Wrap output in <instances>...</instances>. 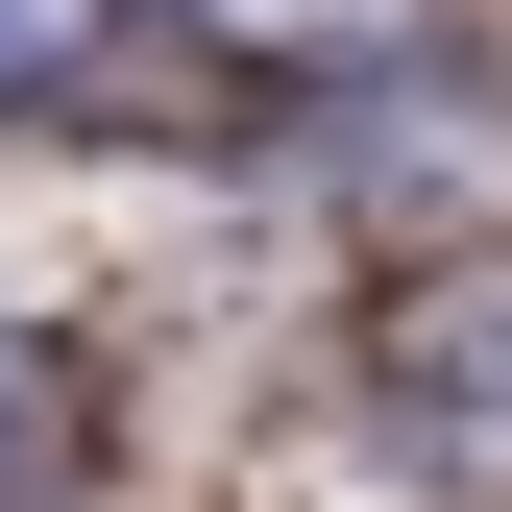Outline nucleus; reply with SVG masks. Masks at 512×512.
<instances>
[{"label": "nucleus", "mask_w": 512, "mask_h": 512, "mask_svg": "<svg viewBox=\"0 0 512 512\" xmlns=\"http://www.w3.org/2000/svg\"><path fill=\"white\" fill-rule=\"evenodd\" d=\"M25 488H49V366L0 342V512H25Z\"/></svg>", "instance_id": "nucleus-4"}, {"label": "nucleus", "mask_w": 512, "mask_h": 512, "mask_svg": "<svg viewBox=\"0 0 512 512\" xmlns=\"http://www.w3.org/2000/svg\"><path fill=\"white\" fill-rule=\"evenodd\" d=\"M171 25H220V49H342L366 0H171Z\"/></svg>", "instance_id": "nucleus-3"}, {"label": "nucleus", "mask_w": 512, "mask_h": 512, "mask_svg": "<svg viewBox=\"0 0 512 512\" xmlns=\"http://www.w3.org/2000/svg\"><path fill=\"white\" fill-rule=\"evenodd\" d=\"M391 391L464 439V464H512V269H439V293L391 317Z\"/></svg>", "instance_id": "nucleus-1"}, {"label": "nucleus", "mask_w": 512, "mask_h": 512, "mask_svg": "<svg viewBox=\"0 0 512 512\" xmlns=\"http://www.w3.org/2000/svg\"><path fill=\"white\" fill-rule=\"evenodd\" d=\"M98 25H122V0H0V122L74 98V74H98Z\"/></svg>", "instance_id": "nucleus-2"}]
</instances>
